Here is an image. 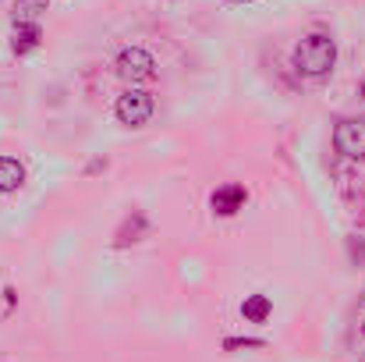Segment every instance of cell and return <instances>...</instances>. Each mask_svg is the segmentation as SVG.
I'll return each mask as SVG.
<instances>
[{"mask_svg": "<svg viewBox=\"0 0 365 362\" xmlns=\"http://www.w3.org/2000/svg\"><path fill=\"white\" fill-rule=\"evenodd\" d=\"M334 64H337V43L330 36H319V32L316 36H305L298 43V50H294V68L302 75H309V79L330 75Z\"/></svg>", "mask_w": 365, "mask_h": 362, "instance_id": "obj_1", "label": "cell"}, {"mask_svg": "<svg viewBox=\"0 0 365 362\" xmlns=\"http://www.w3.org/2000/svg\"><path fill=\"white\" fill-rule=\"evenodd\" d=\"M114 114H118V121L128 124V128H142L145 121L153 118V96H149L145 89H128V93L118 96Z\"/></svg>", "mask_w": 365, "mask_h": 362, "instance_id": "obj_2", "label": "cell"}, {"mask_svg": "<svg viewBox=\"0 0 365 362\" xmlns=\"http://www.w3.org/2000/svg\"><path fill=\"white\" fill-rule=\"evenodd\" d=\"M118 75L128 79V82H142V79H153L156 75V61L149 50L142 46H124L118 54Z\"/></svg>", "mask_w": 365, "mask_h": 362, "instance_id": "obj_3", "label": "cell"}, {"mask_svg": "<svg viewBox=\"0 0 365 362\" xmlns=\"http://www.w3.org/2000/svg\"><path fill=\"white\" fill-rule=\"evenodd\" d=\"M334 146H337V153H344L351 160L365 156V121H355V118L341 121L334 128Z\"/></svg>", "mask_w": 365, "mask_h": 362, "instance_id": "obj_4", "label": "cell"}, {"mask_svg": "<svg viewBox=\"0 0 365 362\" xmlns=\"http://www.w3.org/2000/svg\"><path fill=\"white\" fill-rule=\"evenodd\" d=\"M245 199H248V192H245L242 185H224V188H217L213 192V213H220V217H231V213H238L245 206Z\"/></svg>", "mask_w": 365, "mask_h": 362, "instance_id": "obj_5", "label": "cell"}, {"mask_svg": "<svg viewBox=\"0 0 365 362\" xmlns=\"http://www.w3.org/2000/svg\"><path fill=\"white\" fill-rule=\"evenodd\" d=\"M25 185V167L14 156H0V192H18Z\"/></svg>", "mask_w": 365, "mask_h": 362, "instance_id": "obj_6", "label": "cell"}, {"mask_svg": "<svg viewBox=\"0 0 365 362\" xmlns=\"http://www.w3.org/2000/svg\"><path fill=\"white\" fill-rule=\"evenodd\" d=\"M39 46V25L36 21H25V25H14V39H11V50L21 57V54H32Z\"/></svg>", "mask_w": 365, "mask_h": 362, "instance_id": "obj_7", "label": "cell"}, {"mask_svg": "<svg viewBox=\"0 0 365 362\" xmlns=\"http://www.w3.org/2000/svg\"><path fill=\"white\" fill-rule=\"evenodd\" d=\"M46 7H50V0H14V25L36 21Z\"/></svg>", "mask_w": 365, "mask_h": 362, "instance_id": "obj_8", "label": "cell"}, {"mask_svg": "<svg viewBox=\"0 0 365 362\" xmlns=\"http://www.w3.org/2000/svg\"><path fill=\"white\" fill-rule=\"evenodd\" d=\"M269 298L266 295H248L242 302V313H245V320H252V323H262L266 316H269Z\"/></svg>", "mask_w": 365, "mask_h": 362, "instance_id": "obj_9", "label": "cell"}, {"mask_svg": "<svg viewBox=\"0 0 365 362\" xmlns=\"http://www.w3.org/2000/svg\"><path fill=\"white\" fill-rule=\"evenodd\" d=\"M242 345L245 348H259L262 341H259V338H245V341L242 338H227V348H242Z\"/></svg>", "mask_w": 365, "mask_h": 362, "instance_id": "obj_10", "label": "cell"}, {"mask_svg": "<svg viewBox=\"0 0 365 362\" xmlns=\"http://www.w3.org/2000/svg\"><path fill=\"white\" fill-rule=\"evenodd\" d=\"M231 4H245V0H231Z\"/></svg>", "mask_w": 365, "mask_h": 362, "instance_id": "obj_11", "label": "cell"}]
</instances>
